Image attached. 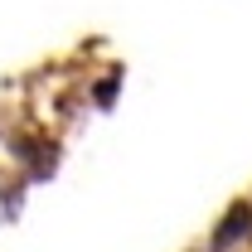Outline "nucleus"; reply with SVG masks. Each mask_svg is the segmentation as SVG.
<instances>
[{
  "label": "nucleus",
  "instance_id": "f257e3e1",
  "mask_svg": "<svg viewBox=\"0 0 252 252\" xmlns=\"http://www.w3.org/2000/svg\"><path fill=\"white\" fill-rule=\"evenodd\" d=\"M248 228H252V209H248V204H238V209L223 219V228L214 233V248H219V252H228L233 243H238V238H243V233H248Z\"/></svg>",
  "mask_w": 252,
  "mask_h": 252
}]
</instances>
